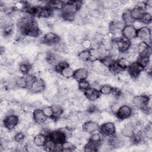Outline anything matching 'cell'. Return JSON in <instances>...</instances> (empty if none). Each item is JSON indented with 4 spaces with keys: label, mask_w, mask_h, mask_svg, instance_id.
I'll list each match as a JSON object with an SVG mask.
<instances>
[{
    "label": "cell",
    "mask_w": 152,
    "mask_h": 152,
    "mask_svg": "<svg viewBox=\"0 0 152 152\" xmlns=\"http://www.w3.org/2000/svg\"><path fill=\"white\" fill-rule=\"evenodd\" d=\"M62 151H75L76 149V145L72 143L71 141H66L62 144Z\"/></svg>",
    "instance_id": "obj_32"
},
{
    "label": "cell",
    "mask_w": 152,
    "mask_h": 152,
    "mask_svg": "<svg viewBox=\"0 0 152 152\" xmlns=\"http://www.w3.org/2000/svg\"><path fill=\"white\" fill-rule=\"evenodd\" d=\"M15 85L17 87L22 89L28 88V82L26 77L23 75L15 77Z\"/></svg>",
    "instance_id": "obj_23"
},
{
    "label": "cell",
    "mask_w": 152,
    "mask_h": 152,
    "mask_svg": "<svg viewBox=\"0 0 152 152\" xmlns=\"http://www.w3.org/2000/svg\"><path fill=\"white\" fill-rule=\"evenodd\" d=\"M53 47L54 51L58 53H65L69 50V47L68 45L61 40Z\"/></svg>",
    "instance_id": "obj_21"
},
{
    "label": "cell",
    "mask_w": 152,
    "mask_h": 152,
    "mask_svg": "<svg viewBox=\"0 0 152 152\" xmlns=\"http://www.w3.org/2000/svg\"><path fill=\"white\" fill-rule=\"evenodd\" d=\"M116 125L111 121H107L99 126V132L104 137H109L116 134Z\"/></svg>",
    "instance_id": "obj_5"
},
{
    "label": "cell",
    "mask_w": 152,
    "mask_h": 152,
    "mask_svg": "<svg viewBox=\"0 0 152 152\" xmlns=\"http://www.w3.org/2000/svg\"><path fill=\"white\" fill-rule=\"evenodd\" d=\"M48 138V137L45 134L39 132L33 137V142L38 148H43Z\"/></svg>",
    "instance_id": "obj_18"
},
{
    "label": "cell",
    "mask_w": 152,
    "mask_h": 152,
    "mask_svg": "<svg viewBox=\"0 0 152 152\" xmlns=\"http://www.w3.org/2000/svg\"><path fill=\"white\" fill-rule=\"evenodd\" d=\"M89 71L85 67L78 68L74 71L73 78L77 81L86 80L89 74Z\"/></svg>",
    "instance_id": "obj_17"
},
{
    "label": "cell",
    "mask_w": 152,
    "mask_h": 152,
    "mask_svg": "<svg viewBox=\"0 0 152 152\" xmlns=\"http://www.w3.org/2000/svg\"><path fill=\"white\" fill-rule=\"evenodd\" d=\"M133 115V108L128 104L121 105L117 112L114 115L116 118L120 121L128 119Z\"/></svg>",
    "instance_id": "obj_4"
},
{
    "label": "cell",
    "mask_w": 152,
    "mask_h": 152,
    "mask_svg": "<svg viewBox=\"0 0 152 152\" xmlns=\"http://www.w3.org/2000/svg\"><path fill=\"white\" fill-rule=\"evenodd\" d=\"M65 2L62 1H50L46 2L45 5L48 6L54 11H61L65 5Z\"/></svg>",
    "instance_id": "obj_20"
},
{
    "label": "cell",
    "mask_w": 152,
    "mask_h": 152,
    "mask_svg": "<svg viewBox=\"0 0 152 152\" xmlns=\"http://www.w3.org/2000/svg\"><path fill=\"white\" fill-rule=\"evenodd\" d=\"M121 20L125 25L132 24L135 21L130 14V10H125L121 15Z\"/></svg>",
    "instance_id": "obj_24"
},
{
    "label": "cell",
    "mask_w": 152,
    "mask_h": 152,
    "mask_svg": "<svg viewBox=\"0 0 152 152\" xmlns=\"http://www.w3.org/2000/svg\"><path fill=\"white\" fill-rule=\"evenodd\" d=\"M74 71L75 70L71 66H70V65H68L64 68L60 72L59 74L64 79H71L73 78Z\"/></svg>",
    "instance_id": "obj_22"
},
{
    "label": "cell",
    "mask_w": 152,
    "mask_h": 152,
    "mask_svg": "<svg viewBox=\"0 0 152 152\" xmlns=\"http://www.w3.org/2000/svg\"><path fill=\"white\" fill-rule=\"evenodd\" d=\"M145 12V5L144 2H141V4L138 3V4L135 5L134 7L130 10L131 15L134 21H140Z\"/></svg>",
    "instance_id": "obj_12"
},
{
    "label": "cell",
    "mask_w": 152,
    "mask_h": 152,
    "mask_svg": "<svg viewBox=\"0 0 152 152\" xmlns=\"http://www.w3.org/2000/svg\"><path fill=\"white\" fill-rule=\"evenodd\" d=\"M103 138V137L100 134V132L99 131H97L91 134L88 141L97 143V144H100Z\"/></svg>",
    "instance_id": "obj_33"
},
{
    "label": "cell",
    "mask_w": 152,
    "mask_h": 152,
    "mask_svg": "<svg viewBox=\"0 0 152 152\" xmlns=\"http://www.w3.org/2000/svg\"><path fill=\"white\" fill-rule=\"evenodd\" d=\"M90 84L87 79L77 81L78 89H79L80 90H81L82 91H84L87 88L90 87Z\"/></svg>",
    "instance_id": "obj_36"
},
{
    "label": "cell",
    "mask_w": 152,
    "mask_h": 152,
    "mask_svg": "<svg viewBox=\"0 0 152 152\" xmlns=\"http://www.w3.org/2000/svg\"><path fill=\"white\" fill-rule=\"evenodd\" d=\"M90 52V61H94L96 60H99L102 57V55L99 49V48H91L89 49Z\"/></svg>",
    "instance_id": "obj_25"
},
{
    "label": "cell",
    "mask_w": 152,
    "mask_h": 152,
    "mask_svg": "<svg viewBox=\"0 0 152 152\" xmlns=\"http://www.w3.org/2000/svg\"><path fill=\"white\" fill-rule=\"evenodd\" d=\"M46 88L45 80L39 77H35L29 84L28 89L32 93L37 94L43 92Z\"/></svg>",
    "instance_id": "obj_2"
},
{
    "label": "cell",
    "mask_w": 152,
    "mask_h": 152,
    "mask_svg": "<svg viewBox=\"0 0 152 152\" xmlns=\"http://www.w3.org/2000/svg\"><path fill=\"white\" fill-rule=\"evenodd\" d=\"M121 35L124 38L131 41L137 37V29L132 24L125 25L121 31Z\"/></svg>",
    "instance_id": "obj_13"
},
{
    "label": "cell",
    "mask_w": 152,
    "mask_h": 152,
    "mask_svg": "<svg viewBox=\"0 0 152 152\" xmlns=\"http://www.w3.org/2000/svg\"><path fill=\"white\" fill-rule=\"evenodd\" d=\"M42 110L48 118H52L53 114L52 106H46L42 108Z\"/></svg>",
    "instance_id": "obj_37"
},
{
    "label": "cell",
    "mask_w": 152,
    "mask_h": 152,
    "mask_svg": "<svg viewBox=\"0 0 152 152\" xmlns=\"http://www.w3.org/2000/svg\"><path fill=\"white\" fill-rule=\"evenodd\" d=\"M77 58L83 63L90 61L89 50H83L81 51L77 54Z\"/></svg>",
    "instance_id": "obj_30"
},
{
    "label": "cell",
    "mask_w": 152,
    "mask_h": 152,
    "mask_svg": "<svg viewBox=\"0 0 152 152\" xmlns=\"http://www.w3.org/2000/svg\"><path fill=\"white\" fill-rule=\"evenodd\" d=\"M113 42L119 53L122 54L126 52L131 46V41L124 38L122 36L121 37L113 38Z\"/></svg>",
    "instance_id": "obj_6"
},
{
    "label": "cell",
    "mask_w": 152,
    "mask_h": 152,
    "mask_svg": "<svg viewBox=\"0 0 152 152\" xmlns=\"http://www.w3.org/2000/svg\"><path fill=\"white\" fill-rule=\"evenodd\" d=\"M55 146H56V143L52 140L48 138L43 148V150H45V151H54Z\"/></svg>",
    "instance_id": "obj_34"
},
{
    "label": "cell",
    "mask_w": 152,
    "mask_h": 152,
    "mask_svg": "<svg viewBox=\"0 0 152 152\" xmlns=\"http://www.w3.org/2000/svg\"><path fill=\"white\" fill-rule=\"evenodd\" d=\"M26 139V134L25 131H17L14 133L13 140H14L17 143L25 142V140Z\"/></svg>",
    "instance_id": "obj_28"
},
{
    "label": "cell",
    "mask_w": 152,
    "mask_h": 152,
    "mask_svg": "<svg viewBox=\"0 0 152 152\" xmlns=\"http://www.w3.org/2000/svg\"><path fill=\"white\" fill-rule=\"evenodd\" d=\"M83 93L86 99L91 102H94L95 101H97L101 97V94L100 91L91 87L84 90L83 91Z\"/></svg>",
    "instance_id": "obj_16"
},
{
    "label": "cell",
    "mask_w": 152,
    "mask_h": 152,
    "mask_svg": "<svg viewBox=\"0 0 152 152\" xmlns=\"http://www.w3.org/2000/svg\"><path fill=\"white\" fill-rule=\"evenodd\" d=\"M151 20H152V16L151 14L145 12L142 16L141 18L140 19V21L144 25H148L151 23Z\"/></svg>",
    "instance_id": "obj_35"
},
{
    "label": "cell",
    "mask_w": 152,
    "mask_h": 152,
    "mask_svg": "<svg viewBox=\"0 0 152 152\" xmlns=\"http://www.w3.org/2000/svg\"><path fill=\"white\" fill-rule=\"evenodd\" d=\"M48 138L53 141L56 144H62L67 141L66 137L60 129L50 131Z\"/></svg>",
    "instance_id": "obj_11"
},
{
    "label": "cell",
    "mask_w": 152,
    "mask_h": 152,
    "mask_svg": "<svg viewBox=\"0 0 152 152\" xmlns=\"http://www.w3.org/2000/svg\"><path fill=\"white\" fill-rule=\"evenodd\" d=\"M33 121L37 125H43L45 124L48 118L45 115L42 109H34L32 112Z\"/></svg>",
    "instance_id": "obj_14"
},
{
    "label": "cell",
    "mask_w": 152,
    "mask_h": 152,
    "mask_svg": "<svg viewBox=\"0 0 152 152\" xmlns=\"http://www.w3.org/2000/svg\"><path fill=\"white\" fill-rule=\"evenodd\" d=\"M116 62L117 64L124 70H126L131 63L128 59L124 56L118 58L116 60Z\"/></svg>",
    "instance_id": "obj_27"
},
{
    "label": "cell",
    "mask_w": 152,
    "mask_h": 152,
    "mask_svg": "<svg viewBox=\"0 0 152 152\" xmlns=\"http://www.w3.org/2000/svg\"><path fill=\"white\" fill-rule=\"evenodd\" d=\"M144 70V68L137 61L130 63L126 69L130 78L133 80H136Z\"/></svg>",
    "instance_id": "obj_7"
},
{
    "label": "cell",
    "mask_w": 152,
    "mask_h": 152,
    "mask_svg": "<svg viewBox=\"0 0 152 152\" xmlns=\"http://www.w3.org/2000/svg\"><path fill=\"white\" fill-rule=\"evenodd\" d=\"M113 90V87L109 84H102L99 89V91L101 95L107 96L110 94Z\"/></svg>",
    "instance_id": "obj_29"
},
{
    "label": "cell",
    "mask_w": 152,
    "mask_h": 152,
    "mask_svg": "<svg viewBox=\"0 0 152 152\" xmlns=\"http://www.w3.org/2000/svg\"><path fill=\"white\" fill-rule=\"evenodd\" d=\"M61 40L60 36L53 31L46 33L40 40V43H43L48 46H53Z\"/></svg>",
    "instance_id": "obj_8"
},
{
    "label": "cell",
    "mask_w": 152,
    "mask_h": 152,
    "mask_svg": "<svg viewBox=\"0 0 152 152\" xmlns=\"http://www.w3.org/2000/svg\"><path fill=\"white\" fill-rule=\"evenodd\" d=\"M99 124L93 120L86 121L81 126V129L83 131L88 132L89 134H92L93 132L99 131Z\"/></svg>",
    "instance_id": "obj_15"
},
{
    "label": "cell",
    "mask_w": 152,
    "mask_h": 152,
    "mask_svg": "<svg viewBox=\"0 0 152 152\" xmlns=\"http://www.w3.org/2000/svg\"><path fill=\"white\" fill-rule=\"evenodd\" d=\"M100 144H97L90 141H88L83 147L84 150L86 151H98V147Z\"/></svg>",
    "instance_id": "obj_31"
},
{
    "label": "cell",
    "mask_w": 152,
    "mask_h": 152,
    "mask_svg": "<svg viewBox=\"0 0 152 152\" xmlns=\"http://www.w3.org/2000/svg\"><path fill=\"white\" fill-rule=\"evenodd\" d=\"M151 37V28L149 27L143 26L137 30V38L140 41L146 42L150 44Z\"/></svg>",
    "instance_id": "obj_10"
},
{
    "label": "cell",
    "mask_w": 152,
    "mask_h": 152,
    "mask_svg": "<svg viewBox=\"0 0 152 152\" xmlns=\"http://www.w3.org/2000/svg\"><path fill=\"white\" fill-rule=\"evenodd\" d=\"M20 122L19 116L15 113H7L3 119V126L10 131H14Z\"/></svg>",
    "instance_id": "obj_1"
},
{
    "label": "cell",
    "mask_w": 152,
    "mask_h": 152,
    "mask_svg": "<svg viewBox=\"0 0 152 152\" xmlns=\"http://www.w3.org/2000/svg\"><path fill=\"white\" fill-rule=\"evenodd\" d=\"M150 99L149 95L147 94H140L133 96L131 103L132 106L138 109H141Z\"/></svg>",
    "instance_id": "obj_9"
},
{
    "label": "cell",
    "mask_w": 152,
    "mask_h": 152,
    "mask_svg": "<svg viewBox=\"0 0 152 152\" xmlns=\"http://www.w3.org/2000/svg\"><path fill=\"white\" fill-rule=\"evenodd\" d=\"M83 5L81 1H67L61 10V14H76Z\"/></svg>",
    "instance_id": "obj_3"
},
{
    "label": "cell",
    "mask_w": 152,
    "mask_h": 152,
    "mask_svg": "<svg viewBox=\"0 0 152 152\" xmlns=\"http://www.w3.org/2000/svg\"><path fill=\"white\" fill-rule=\"evenodd\" d=\"M150 47H151L150 44L146 42L141 41L140 42H139L138 44H137V53L138 54V55H142V53L145 52Z\"/></svg>",
    "instance_id": "obj_26"
},
{
    "label": "cell",
    "mask_w": 152,
    "mask_h": 152,
    "mask_svg": "<svg viewBox=\"0 0 152 152\" xmlns=\"http://www.w3.org/2000/svg\"><path fill=\"white\" fill-rule=\"evenodd\" d=\"M53 114L52 119L56 122L57 120L62 118V115L64 114V109L61 104H52Z\"/></svg>",
    "instance_id": "obj_19"
}]
</instances>
